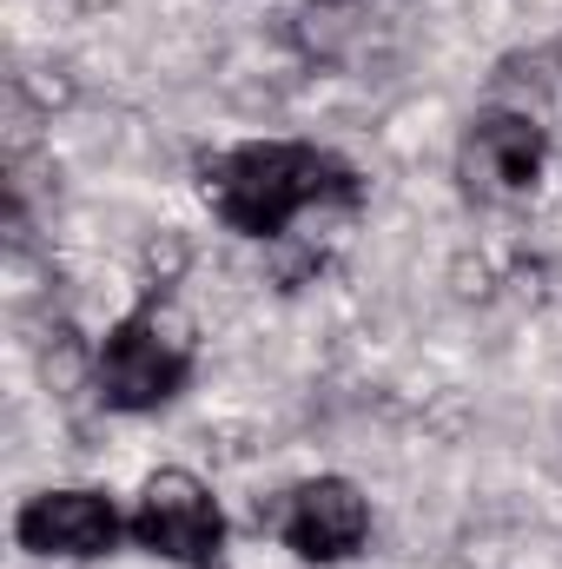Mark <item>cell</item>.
<instances>
[{
  "label": "cell",
  "instance_id": "cell-2",
  "mask_svg": "<svg viewBox=\"0 0 562 569\" xmlns=\"http://www.w3.org/2000/svg\"><path fill=\"white\" fill-rule=\"evenodd\" d=\"M192 378V338L165 305H140L133 318H120L100 345V405L107 411H159L165 398H179Z\"/></svg>",
  "mask_w": 562,
  "mask_h": 569
},
{
  "label": "cell",
  "instance_id": "cell-4",
  "mask_svg": "<svg viewBox=\"0 0 562 569\" xmlns=\"http://www.w3.org/2000/svg\"><path fill=\"white\" fill-rule=\"evenodd\" d=\"M272 530L284 537V550L304 557V563H344L371 537V503L344 477H311V483L284 490V503L272 510Z\"/></svg>",
  "mask_w": 562,
  "mask_h": 569
},
{
  "label": "cell",
  "instance_id": "cell-6",
  "mask_svg": "<svg viewBox=\"0 0 562 569\" xmlns=\"http://www.w3.org/2000/svg\"><path fill=\"white\" fill-rule=\"evenodd\" d=\"M543 159H550V140L536 120L523 113H483L463 140V179L470 192L483 199H516L543 179Z\"/></svg>",
  "mask_w": 562,
  "mask_h": 569
},
{
  "label": "cell",
  "instance_id": "cell-1",
  "mask_svg": "<svg viewBox=\"0 0 562 569\" xmlns=\"http://www.w3.org/2000/svg\"><path fill=\"white\" fill-rule=\"evenodd\" d=\"M205 199H212V212L232 232L279 239L304 206H358L364 199V179L338 152H324V146L265 140V146H239V152L212 159Z\"/></svg>",
  "mask_w": 562,
  "mask_h": 569
},
{
  "label": "cell",
  "instance_id": "cell-3",
  "mask_svg": "<svg viewBox=\"0 0 562 569\" xmlns=\"http://www.w3.org/2000/svg\"><path fill=\"white\" fill-rule=\"evenodd\" d=\"M127 530L140 550L179 569H219L225 557V510L192 470H152L140 483V510Z\"/></svg>",
  "mask_w": 562,
  "mask_h": 569
},
{
  "label": "cell",
  "instance_id": "cell-5",
  "mask_svg": "<svg viewBox=\"0 0 562 569\" xmlns=\"http://www.w3.org/2000/svg\"><path fill=\"white\" fill-rule=\"evenodd\" d=\"M13 537L27 557H67V563H93L113 557L127 523L113 510L107 490H40L27 497V510L13 517Z\"/></svg>",
  "mask_w": 562,
  "mask_h": 569
}]
</instances>
